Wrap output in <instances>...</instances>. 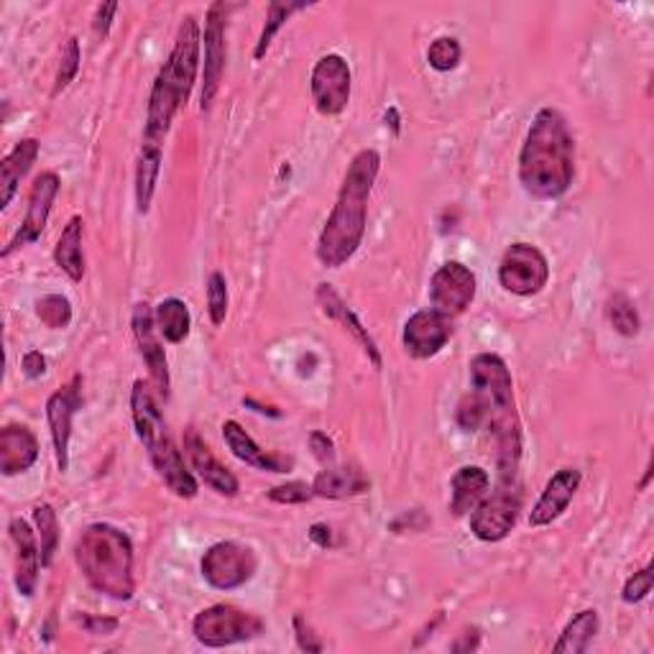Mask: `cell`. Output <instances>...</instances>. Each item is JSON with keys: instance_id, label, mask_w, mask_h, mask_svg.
<instances>
[{"instance_id": "obj_48", "label": "cell", "mask_w": 654, "mask_h": 654, "mask_svg": "<svg viewBox=\"0 0 654 654\" xmlns=\"http://www.w3.org/2000/svg\"><path fill=\"white\" fill-rule=\"evenodd\" d=\"M387 126H391L394 134H399V110L397 108H389L387 110Z\"/></svg>"}, {"instance_id": "obj_4", "label": "cell", "mask_w": 654, "mask_h": 654, "mask_svg": "<svg viewBox=\"0 0 654 654\" xmlns=\"http://www.w3.org/2000/svg\"><path fill=\"white\" fill-rule=\"evenodd\" d=\"M470 387L488 401L486 427L499 448L501 484H517L521 458V424L514 401V381L507 361L496 353H478L470 361Z\"/></svg>"}, {"instance_id": "obj_33", "label": "cell", "mask_w": 654, "mask_h": 654, "mask_svg": "<svg viewBox=\"0 0 654 654\" xmlns=\"http://www.w3.org/2000/svg\"><path fill=\"white\" fill-rule=\"evenodd\" d=\"M33 525H37V531L41 537L43 568H49L51 560H55V553H57V545H59L57 511L51 509L49 504H39V507H33Z\"/></svg>"}, {"instance_id": "obj_26", "label": "cell", "mask_w": 654, "mask_h": 654, "mask_svg": "<svg viewBox=\"0 0 654 654\" xmlns=\"http://www.w3.org/2000/svg\"><path fill=\"white\" fill-rule=\"evenodd\" d=\"M371 488V481L359 468H325L312 481V494L320 499H351Z\"/></svg>"}, {"instance_id": "obj_38", "label": "cell", "mask_w": 654, "mask_h": 654, "mask_svg": "<svg viewBox=\"0 0 654 654\" xmlns=\"http://www.w3.org/2000/svg\"><path fill=\"white\" fill-rule=\"evenodd\" d=\"M228 282L221 272H213L211 279H207V312H211V322L213 325H223L225 315H228Z\"/></svg>"}, {"instance_id": "obj_36", "label": "cell", "mask_w": 654, "mask_h": 654, "mask_svg": "<svg viewBox=\"0 0 654 654\" xmlns=\"http://www.w3.org/2000/svg\"><path fill=\"white\" fill-rule=\"evenodd\" d=\"M460 57H463V49H460V41L452 37L435 39L427 49V62L435 72H452L460 65Z\"/></svg>"}, {"instance_id": "obj_11", "label": "cell", "mask_w": 654, "mask_h": 654, "mask_svg": "<svg viewBox=\"0 0 654 654\" xmlns=\"http://www.w3.org/2000/svg\"><path fill=\"white\" fill-rule=\"evenodd\" d=\"M476 274L460 261H445L430 282V304L445 318H458L476 300Z\"/></svg>"}, {"instance_id": "obj_31", "label": "cell", "mask_w": 654, "mask_h": 654, "mask_svg": "<svg viewBox=\"0 0 654 654\" xmlns=\"http://www.w3.org/2000/svg\"><path fill=\"white\" fill-rule=\"evenodd\" d=\"M606 315L618 335H624V338L640 335V328H642L640 312H636V304L624 292H616V294L608 296Z\"/></svg>"}, {"instance_id": "obj_42", "label": "cell", "mask_w": 654, "mask_h": 654, "mask_svg": "<svg viewBox=\"0 0 654 654\" xmlns=\"http://www.w3.org/2000/svg\"><path fill=\"white\" fill-rule=\"evenodd\" d=\"M294 636H296V647H300L302 652H312V654H318V652H322V642L318 640L315 634H312V629L308 624H304V618L302 616H294Z\"/></svg>"}, {"instance_id": "obj_15", "label": "cell", "mask_w": 654, "mask_h": 654, "mask_svg": "<svg viewBox=\"0 0 654 654\" xmlns=\"http://www.w3.org/2000/svg\"><path fill=\"white\" fill-rule=\"evenodd\" d=\"M80 383L82 379L75 377L72 383H67L65 389L55 391L47 401V420L51 430V442H55V456L57 468L67 474L69 468V438H72V417L82 404L80 397Z\"/></svg>"}, {"instance_id": "obj_7", "label": "cell", "mask_w": 654, "mask_h": 654, "mask_svg": "<svg viewBox=\"0 0 654 654\" xmlns=\"http://www.w3.org/2000/svg\"><path fill=\"white\" fill-rule=\"evenodd\" d=\"M258 568V557L254 549L241 543H217L203 555L199 570L203 578L217 590H233L246 586Z\"/></svg>"}, {"instance_id": "obj_40", "label": "cell", "mask_w": 654, "mask_h": 654, "mask_svg": "<svg viewBox=\"0 0 654 654\" xmlns=\"http://www.w3.org/2000/svg\"><path fill=\"white\" fill-rule=\"evenodd\" d=\"M312 486L302 484V481H290V484H282V486H274L272 491H269V499H272L274 504H304L312 499Z\"/></svg>"}, {"instance_id": "obj_8", "label": "cell", "mask_w": 654, "mask_h": 654, "mask_svg": "<svg viewBox=\"0 0 654 654\" xmlns=\"http://www.w3.org/2000/svg\"><path fill=\"white\" fill-rule=\"evenodd\" d=\"M549 282L547 256L531 243H511L499 264V284L509 294H539Z\"/></svg>"}, {"instance_id": "obj_46", "label": "cell", "mask_w": 654, "mask_h": 654, "mask_svg": "<svg viewBox=\"0 0 654 654\" xmlns=\"http://www.w3.org/2000/svg\"><path fill=\"white\" fill-rule=\"evenodd\" d=\"M478 644H481V634H478L476 629L466 632L460 634V640L456 644H452V652H474L478 650Z\"/></svg>"}, {"instance_id": "obj_16", "label": "cell", "mask_w": 654, "mask_h": 654, "mask_svg": "<svg viewBox=\"0 0 654 654\" xmlns=\"http://www.w3.org/2000/svg\"><path fill=\"white\" fill-rule=\"evenodd\" d=\"M583 481V474L578 468H560L549 478L543 496H539L535 507L529 511V527H547L555 519H560L568 511L570 501L575 499Z\"/></svg>"}, {"instance_id": "obj_37", "label": "cell", "mask_w": 654, "mask_h": 654, "mask_svg": "<svg viewBox=\"0 0 654 654\" xmlns=\"http://www.w3.org/2000/svg\"><path fill=\"white\" fill-rule=\"evenodd\" d=\"M80 62H82L80 39L72 37L67 41V47L62 51V59H59V69H57V80H55V90H51V98H57L59 92L67 90L69 82H72L77 77V72H80Z\"/></svg>"}, {"instance_id": "obj_6", "label": "cell", "mask_w": 654, "mask_h": 654, "mask_svg": "<svg viewBox=\"0 0 654 654\" xmlns=\"http://www.w3.org/2000/svg\"><path fill=\"white\" fill-rule=\"evenodd\" d=\"M264 632V618L241 612V608H235L231 604H217L205 608V612H199L195 616V622H192V634H195V640L213 650L258 640Z\"/></svg>"}, {"instance_id": "obj_10", "label": "cell", "mask_w": 654, "mask_h": 654, "mask_svg": "<svg viewBox=\"0 0 654 654\" xmlns=\"http://www.w3.org/2000/svg\"><path fill=\"white\" fill-rule=\"evenodd\" d=\"M351 65L345 62V57L340 55H325L318 59V65L312 67L310 77V90L312 103L322 113V116H340L351 103Z\"/></svg>"}, {"instance_id": "obj_23", "label": "cell", "mask_w": 654, "mask_h": 654, "mask_svg": "<svg viewBox=\"0 0 654 654\" xmlns=\"http://www.w3.org/2000/svg\"><path fill=\"white\" fill-rule=\"evenodd\" d=\"M318 302L328 318L338 320L345 330H351V335L359 340V343L363 345V351L369 353L373 369H381L383 361H381V351H379L377 340H373V335L369 333V328H363L359 315H355V312L343 302V296H340L330 284H320L318 286Z\"/></svg>"}, {"instance_id": "obj_24", "label": "cell", "mask_w": 654, "mask_h": 654, "mask_svg": "<svg viewBox=\"0 0 654 654\" xmlns=\"http://www.w3.org/2000/svg\"><path fill=\"white\" fill-rule=\"evenodd\" d=\"M491 476L481 466H463L450 481V509L456 517H466L488 496Z\"/></svg>"}, {"instance_id": "obj_28", "label": "cell", "mask_w": 654, "mask_h": 654, "mask_svg": "<svg viewBox=\"0 0 654 654\" xmlns=\"http://www.w3.org/2000/svg\"><path fill=\"white\" fill-rule=\"evenodd\" d=\"M162 152H164V146L141 144V154H138V164H136V211L141 215H146L148 211H152L156 182H159V172H162Z\"/></svg>"}, {"instance_id": "obj_34", "label": "cell", "mask_w": 654, "mask_h": 654, "mask_svg": "<svg viewBox=\"0 0 654 654\" xmlns=\"http://www.w3.org/2000/svg\"><path fill=\"white\" fill-rule=\"evenodd\" d=\"M456 422L460 430L466 432H478L481 427L488 422V401L478 394V391L470 389V394L460 399L458 412H456Z\"/></svg>"}, {"instance_id": "obj_30", "label": "cell", "mask_w": 654, "mask_h": 654, "mask_svg": "<svg viewBox=\"0 0 654 654\" xmlns=\"http://www.w3.org/2000/svg\"><path fill=\"white\" fill-rule=\"evenodd\" d=\"M154 320H156V330H159V335L167 340V343L179 345L189 338V328H192L189 308L182 300H177V296H167V300L156 304Z\"/></svg>"}, {"instance_id": "obj_41", "label": "cell", "mask_w": 654, "mask_h": 654, "mask_svg": "<svg viewBox=\"0 0 654 654\" xmlns=\"http://www.w3.org/2000/svg\"><path fill=\"white\" fill-rule=\"evenodd\" d=\"M80 624L87 634L92 636H110L118 632V618H103V616H90V614H82L80 616Z\"/></svg>"}, {"instance_id": "obj_35", "label": "cell", "mask_w": 654, "mask_h": 654, "mask_svg": "<svg viewBox=\"0 0 654 654\" xmlns=\"http://www.w3.org/2000/svg\"><path fill=\"white\" fill-rule=\"evenodd\" d=\"M37 315L49 330H65L72 322V304L62 294H47L37 302Z\"/></svg>"}, {"instance_id": "obj_22", "label": "cell", "mask_w": 654, "mask_h": 654, "mask_svg": "<svg viewBox=\"0 0 654 654\" xmlns=\"http://www.w3.org/2000/svg\"><path fill=\"white\" fill-rule=\"evenodd\" d=\"M39 460V440L29 427L8 424L0 432V474L6 478L26 474Z\"/></svg>"}, {"instance_id": "obj_13", "label": "cell", "mask_w": 654, "mask_h": 654, "mask_svg": "<svg viewBox=\"0 0 654 654\" xmlns=\"http://www.w3.org/2000/svg\"><path fill=\"white\" fill-rule=\"evenodd\" d=\"M231 6L228 3H213L207 8L205 21V62H203V103L199 108L211 110L217 90H221V80L225 72V19H228Z\"/></svg>"}, {"instance_id": "obj_1", "label": "cell", "mask_w": 654, "mask_h": 654, "mask_svg": "<svg viewBox=\"0 0 654 654\" xmlns=\"http://www.w3.org/2000/svg\"><path fill=\"white\" fill-rule=\"evenodd\" d=\"M381 169V154L377 148H361L348 164L343 187L338 192L333 213L318 241V258L325 269H340L355 256L365 235V215L369 197L377 185Z\"/></svg>"}, {"instance_id": "obj_18", "label": "cell", "mask_w": 654, "mask_h": 654, "mask_svg": "<svg viewBox=\"0 0 654 654\" xmlns=\"http://www.w3.org/2000/svg\"><path fill=\"white\" fill-rule=\"evenodd\" d=\"M148 458H152V463L156 468V474L162 476V481L167 484L169 491L174 496H179V499H195L199 486H197V478L185 463V456H182L177 445H174L172 435L159 440L152 448L146 450Z\"/></svg>"}, {"instance_id": "obj_29", "label": "cell", "mask_w": 654, "mask_h": 654, "mask_svg": "<svg viewBox=\"0 0 654 654\" xmlns=\"http://www.w3.org/2000/svg\"><path fill=\"white\" fill-rule=\"evenodd\" d=\"M598 626H601V618L596 608H583L580 614H575L568 624H565V629L560 634V640L555 642L553 652L555 654H583L590 642L596 640L598 634Z\"/></svg>"}, {"instance_id": "obj_12", "label": "cell", "mask_w": 654, "mask_h": 654, "mask_svg": "<svg viewBox=\"0 0 654 654\" xmlns=\"http://www.w3.org/2000/svg\"><path fill=\"white\" fill-rule=\"evenodd\" d=\"M59 187H62V182H59L57 172H41L39 177L33 179V187H31V195H29V211H26V217H23L19 233L13 235V241L8 243L0 256L8 258L13 254V251L29 246V243H37L41 238V233L49 223L51 205H55V199L59 195Z\"/></svg>"}, {"instance_id": "obj_25", "label": "cell", "mask_w": 654, "mask_h": 654, "mask_svg": "<svg viewBox=\"0 0 654 654\" xmlns=\"http://www.w3.org/2000/svg\"><path fill=\"white\" fill-rule=\"evenodd\" d=\"M41 144L37 138H23L13 146V152L0 162V207L11 205V199L19 192L21 179L31 172L33 164L39 159Z\"/></svg>"}, {"instance_id": "obj_39", "label": "cell", "mask_w": 654, "mask_h": 654, "mask_svg": "<svg viewBox=\"0 0 654 654\" xmlns=\"http://www.w3.org/2000/svg\"><path fill=\"white\" fill-rule=\"evenodd\" d=\"M654 586V563H647L640 573H634L629 580L624 583L622 590V601L624 604H640L652 593Z\"/></svg>"}, {"instance_id": "obj_49", "label": "cell", "mask_w": 654, "mask_h": 654, "mask_svg": "<svg viewBox=\"0 0 654 654\" xmlns=\"http://www.w3.org/2000/svg\"><path fill=\"white\" fill-rule=\"evenodd\" d=\"M650 478H652V463H647V474H644V481L640 484V488L644 491V488H647V484H650Z\"/></svg>"}, {"instance_id": "obj_45", "label": "cell", "mask_w": 654, "mask_h": 654, "mask_svg": "<svg viewBox=\"0 0 654 654\" xmlns=\"http://www.w3.org/2000/svg\"><path fill=\"white\" fill-rule=\"evenodd\" d=\"M21 365H23L26 379H31V381L33 379H41L43 373H47V359H43L41 351H29V353H26Z\"/></svg>"}, {"instance_id": "obj_47", "label": "cell", "mask_w": 654, "mask_h": 654, "mask_svg": "<svg viewBox=\"0 0 654 654\" xmlns=\"http://www.w3.org/2000/svg\"><path fill=\"white\" fill-rule=\"evenodd\" d=\"M310 539L320 547H330L333 545V535H330V527L328 525H312L310 527Z\"/></svg>"}, {"instance_id": "obj_3", "label": "cell", "mask_w": 654, "mask_h": 654, "mask_svg": "<svg viewBox=\"0 0 654 654\" xmlns=\"http://www.w3.org/2000/svg\"><path fill=\"white\" fill-rule=\"evenodd\" d=\"M199 49H203V33H199V23L195 16H185L179 23L177 41L167 62L156 75L152 98H148V116L144 128V144L164 146L172 120L187 103L192 87H195L199 72Z\"/></svg>"}, {"instance_id": "obj_43", "label": "cell", "mask_w": 654, "mask_h": 654, "mask_svg": "<svg viewBox=\"0 0 654 654\" xmlns=\"http://www.w3.org/2000/svg\"><path fill=\"white\" fill-rule=\"evenodd\" d=\"M310 448H312V452H315V458L320 460L322 466L333 463V458H335V445H333V440L328 438L325 432H320V430L312 432V435H310Z\"/></svg>"}, {"instance_id": "obj_21", "label": "cell", "mask_w": 654, "mask_h": 654, "mask_svg": "<svg viewBox=\"0 0 654 654\" xmlns=\"http://www.w3.org/2000/svg\"><path fill=\"white\" fill-rule=\"evenodd\" d=\"M223 438H225V445H228V450L233 452V456L243 460L246 466H254L258 470H269V474H286V470H292V466H294L292 458L276 456V452H269V450L261 448V445L251 438V435L243 430V427L235 420L223 422Z\"/></svg>"}, {"instance_id": "obj_19", "label": "cell", "mask_w": 654, "mask_h": 654, "mask_svg": "<svg viewBox=\"0 0 654 654\" xmlns=\"http://www.w3.org/2000/svg\"><path fill=\"white\" fill-rule=\"evenodd\" d=\"M8 531H11L16 545V588H19L21 596L31 598L37 593L39 570L43 568L41 547L37 545V535H33L29 521L16 517L8 525Z\"/></svg>"}, {"instance_id": "obj_17", "label": "cell", "mask_w": 654, "mask_h": 654, "mask_svg": "<svg viewBox=\"0 0 654 654\" xmlns=\"http://www.w3.org/2000/svg\"><path fill=\"white\" fill-rule=\"evenodd\" d=\"M130 325H134L138 353H141V359L146 361L148 371H152V379L156 381V387L164 391V397H167L169 394V365H167V355H164V348H162V340H159V330H156L154 310L148 308L146 302H138L134 308Z\"/></svg>"}, {"instance_id": "obj_27", "label": "cell", "mask_w": 654, "mask_h": 654, "mask_svg": "<svg viewBox=\"0 0 654 654\" xmlns=\"http://www.w3.org/2000/svg\"><path fill=\"white\" fill-rule=\"evenodd\" d=\"M82 217L75 215L72 221L65 225L62 235H59L55 261L62 272L72 279V282H82L85 276V254H82Z\"/></svg>"}, {"instance_id": "obj_5", "label": "cell", "mask_w": 654, "mask_h": 654, "mask_svg": "<svg viewBox=\"0 0 654 654\" xmlns=\"http://www.w3.org/2000/svg\"><path fill=\"white\" fill-rule=\"evenodd\" d=\"M75 560L85 580L103 596L116 601L134 598V543L124 529L108 521L85 527L75 545Z\"/></svg>"}, {"instance_id": "obj_14", "label": "cell", "mask_w": 654, "mask_h": 654, "mask_svg": "<svg viewBox=\"0 0 654 654\" xmlns=\"http://www.w3.org/2000/svg\"><path fill=\"white\" fill-rule=\"evenodd\" d=\"M450 338H452V320L440 315V312H435L432 308L414 312V315L404 322V333H401L407 353L420 361L435 359V355L448 345Z\"/></svg>"}, {"instance_id": "obj_2", "label": "cell", "mask_w": 654, "mask_h": 654, "mask_svg": "<svg viewBox=\"0 0 654 654\" xmlns=\"http://www.w3.org/2000/svg\"><path fill=\"white\" fill-rule=\"evenodd\" d=\"M575 177V138L560 110L543 108L519 152V182L529 197L557 199Z\"/></svg>"}, {"instance_id": "obj_9", "label": "cell", "mask_w": 654, "mask_h": 654, "mask_svg": "<svg viewBox=\"0 0 654 654\" xmlns=\"http://www.w3.org/2000/svg\"><path fill=\"white\" fill-rule=\"evenodd\" d=\"M521 511V494L517 484H501L499 491L478 504L470 511V531L481 543H501L511 535V529L517 527Z\"/></svg>"}, {"instance_id": "obj_20", "label": "cell", "mask_w": 654, "mask_h": 654, "mask_svg": "<svg viewBox=\"0 0 654 654\" xmlns=\"http://www.w3.org/2000/svg\"><path fill=\"white\" fill-rule=\"evenodd\" d=\"M185 456L189 460L192 470H197V476L203 478L205 486H211L215 494L221 496H238L241 484L221 460L213 456V450L207 448L205 440L199 438L195 430L185 432Z\"/></svg>"}, {"instance_id": "obj_44", "label": "cell", "mask_w": 654, "mask_h": 654, "mask_svg": "<svg viewBox=\"0 0 654 654\" xmlns=\"http://www.w3.org/2000/svg\"><path fill=\"white\" fill-rule=\"evenodd\" d=\"M118 13V3H103L98 6V11H95V21H92V29L98 37L106 39L110 33V23H113V16Z\"/></svg>"}, {"instance_id": "obj_32", "label": "cell", "mask_w": 654, "mask_h": 654, "mask_svg": "<svg viewBox=\"0 0 654 654\" xmlns=\"http://www.w3.org/2000/svg\"><path fill=\"white\" fill-rule=\"evenodd\" d=\"M304 8H308V3H284V0H274V3H269L264 31H261L256 51H254L256 59H264V55L269 51V47H272V41L279 33V29H282L286 21H290L292 13L304 11Z\"/></svg>"}]
</instances>
